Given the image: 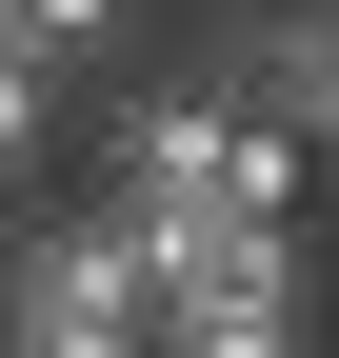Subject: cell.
<instances>
[{"label":"cell","mask_w":339,"mask_h":358,"mask_svg":"<svg viewBox=\"0 0 339 358\" xmlns=\"http://www.w3.org/2000/svg\"><path fill=\"white\" fill-rule=\"evenodd\" d=\"M180 199H240V100L220 80H140L100 120V219H180Z\"/></svg>","instance_id":"cell-2"},{"label":"cell","mask_w":339,"mask_h":358,"mask_svg":"<svg viewBox=\"0 0 339 358\" xmlns=\"http://www.w3.org/2000/svg\"><path fill=\"white\" fill-rule=\"evenodd\" d=\"M140 338V239L100 199L80 219H0V358H120Z\"/></svg>","instance_id":"cell-1"},{"label":"cell","mask_w":339,"mask_h":358,"mask_svg":"<svg viewBox=\"0 0 339 358\" xmlns=\"http://www.w3.org/2000/svg\"><path fill=\"white\" fill-rule=\"evenodd\" d=\"M220 100L319 140V100H339V40H319V0H260V20H240V80H220Z\"/></svg>","instance_id":"cell-3"},{"label":"cell","mask_w":339,"mask_h":358,"mask_svg":"<svg viewBox=\"0 0 339 358\" xmlns=\"http://www.w3.org/2000/svg\"><path fill=\"white\" fill-rule=\"evenodd\" d=\"M0 40H20V60H60V80H80V60H120V0H0Z\"/></svg>","instance_id":"cell-5"},{"label":"cell","mask_w":339,"mask_h":358,"mask_svg":"<svg viewBox=\"0 0 339 358\" xmlns=\"http://www.w3.org/2000/svg\"><path fill=\"white\" fill-rule=\"evenodd\" d=\"M40 140H60V60H20V40H0V219H20V179H40Z\"/></svg>","instance_id":"cell-4"}]
</instances>
